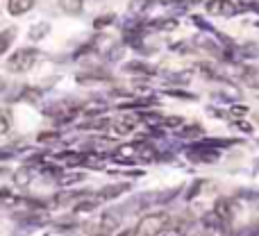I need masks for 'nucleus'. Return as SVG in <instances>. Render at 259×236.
<instances>
[{
    "instance_id": "1",
    "label": "nucleus",
    "mask_w": 259,
    "mask_h": 236,
    "mask_svg": "<svg viewBox=\"0 0 259 236\" xmlns=\"http://www.w3.org/2000/svg\"><path fill=\"white\" fill-rule=\"evenodd\" d=\"M39 59V53L34 48H21L7 59V68L12 73H27Z\"/></svg>"
},
{
    "instance_id": "2",
    "label": "nucleus",
    "mask_w": 259,
    "mask_h": 236,
    "mask_svg": "<svg viewBox=\"0 0 259 236\" xmlns=\"http://www.w3.org/2000/svg\"><path fill=\"white\" fill-rule=\"evenodd\" d=\"M166 225H168V216L166 214L143 216L137 225V236H159L161 232H166Z\"/></svg>"
},
{
    "instance_id": "3",
    "label": "nucleus",
    "mask_w": 259,
    "mask_h": 236,
    "mask_svg": "<svg viewBox=\"0 0 259 236\" xmlns=\"http://www.w3.org/2000/svg\"><path fill=\"white\" fill-rule=\"evenodd\" d=\"M207 12L214 14V16H234V14L241 12V9H239V5L232 3V0H209V3H207Z\"/></svg>"
},
{
    "instance_id": "4",
    "label": "nucleus",
    "mask_w": 259,
    "mask_h": 236,
    "mask_svg": "<svg viewBox=\"0 0 259 236\" xmlns=\"http://www.w3.org/2000/svg\"><path fill=\"white\" fill-rule=\"evenodd\" d=\"M127 188H130V184H116V186H105V188H100V191L96 193L94 200L98 202V205H100V202H112L114 198H118L121 193H125Z\"/></svg>"
},
{
    "instance_id": "5",
    "label": "nucleus",
    "mask_w": 259,
    "mask_h": 236,
    "mask_svg": "<svg viewBox=\"0 0 259 236\" xmlns=\"http://www.w3.org/2000/svg\"><path fill=\"white\" fill-rule=\"evenodd\" d=\"M141 146H121L116 152H114V159L116 161H137L141 159Z\"/></svg>"
},
{
    "instance_id": "6",
    "label": "nucleus",
    "mask_w": 259,
    "mask_h": 236,
    "mask_svg": "<svg viewBox=\"0 0 259 236\" xmlns=\"http://www.w3.org/2000/svg\"><path fill=\"white\" fill-rule=\"evenodd\" d=\"M34 7V0H7V9L12 16H23Z\"/></svg>"
},
{
    "instance_id": "7",
    "label": "nucleus",
    "mask_w": 259,
    "mask_h": 236,
    "mask_svg": "<svg viewBox=\"0 0 259 236\" xmlns=\"http://www.w3.org/2000/svg\"><path fill=\"white\" fill-rule=\"evenodd\" d=\"M59 9L68 16H77L84 9V0H59Z\"/></svg>"
},
{
    "instance_id": "8",
    "label": "nucleus",
    "mask_w": 259,
    "mask_h": 236,
    "mask_svg": "<svg viewBox=\"0 0 259 236\" xmlns=\"http://www.w3.org/2000/svg\"><path fill=\"white\" fill-rule=\"evenodd\" d=\"M214 214L219 216L223 223H230V218H232V211H230V200H219V202H216Z\"/></svg>"
},
{
    "instance_id": "9",
    "label": "nucleus",
    "mask_w": 259,
    "mask_h": 236,
    "mask_svg": "<svg viewBox=\"0 0 259 236\" xmlns=\"http://www.w3.org/2000/svg\"><path fill=\"white\" fill-rule=\"evenodd\" d=\"M118 223H121V211H107V214L103 216V229L105 232H107V229L112 232Z\"/></svg>"
},
{
    "instance_id": "10",
    "label": "nucleus",
    "mask_w": 259,
    "mask_h": 236,
    "mask_svg": "<svg viewBox=\"0 0 259 236\" xmlns=\"http://www.w3.org/2000/svg\"><path fill=\"white\" fill-rule=\"evenodd\" d=\"M48 32H50V25H48V23H39V25H34V27L30 30V39H32V41H39V39H44Z\"/></svg>"
},
{
    "instance_id": "11",
    "label": "nucleus",
    "mask_w": 259,
    "mask_h": 236,
    "mask_svg": "<svg viewBox=\"0 0 259 236\" xmlns=\"http://www.w3.org/2000/svg\"><path fill=\"white\" fill-rule=\"evenodd\" d=\"M152 5V0H132L130 3V12L132 14H143Z\"/></svg>"
},
{
    "instance_id": "12",
    "label": "nucleus",
    "mask_w": 259,
    "mask_h": 236,
    "mask_svg": "<svg viewBox=\"0 0 259 236\" xmlns=\"http://www.w3.org/2000/svg\"><path fill=\"white\" fill-rule=\"evenodd\" d=\"M12 36H14V30L12 27H9V30H5L3 32V36H0V39H3V43H0V53H7L9 50V43H12Z\"/></svg>"
},
{
    "instance_id": "13",
    "label": "nucleus",
    "mask_w": 259,
    "mask_h": 236,
    "mask_svg": "<svg viewBox=\"0 0 259 236\" xmlns=\"http://www.w3.org/2000/svg\"><path fill=\"white\" fill-rule=\"evenodd\" d=\"M112 23H114V14H105V16H98V18H96L94 25H96V27H105V25H112Z\"/></svg>"
},
{
    "instance_id": "14",
    "label": "nucleus",
    "mask_w": 259,
    "mask_h": 236,
    "mask_svg": "<svg viewBox=\"0 0 259 236\" xmlns=\"http://www.w3.org/2000/svg\"><path fill=\"white\" fill-rule=\"evenodd\" d=\"M80 179H82L80 173H68L64 177H59V184H71V182H80Z\"/></svg>"
},
{
    "instance_id": "15",
    "label": "nucleus",
    "mask_w": 259,
    "mask_h": 236,
    "mask_svg": "<svg viewBox=\"0 0 259 236\" xmlns=\"http://www.w3.org/2000/svg\"><path fill=\"white\" fill-rule=\"evenodd\" d=\"M198 134H202V129L193 125V127H187V132H180V136L187 138V136H198Z\"/></svg>"
},
{
    "instance_id": "16",
    "label": "nucleus",
    "mask_w": 259,
    "mask_h": 236,
    "mask_svg": "<svg viewBox=\"0 0 259 236\" xmlns=\"http://www.w3.org/2000/svg\"><path fill=\"white\" fill-rule=\"evenodd\" d=\"M0 132H3V134H7V132H9V116H7V112L3 114V123H0Z\"/></svg>"
},
{
    "instance_id": "17",
    "label": "nucleus",
    "mask_w": 259,
    "mask_h": 236,
    "mask_svg": "<svg viewBox=\"0 0 259 236\" xmlns=\"http://www.w3.org/2000/svg\"><path fill=\"white\" fill-rule=\"evenodd\" d=\"M164 236H184V234H182V229L180 227H170V229H166L164 232Z\"/></svg>"
},
{
    "instance_id": "18",
    "label": "nucleus",
    "mask_w": 259,
    "mask_h": 236,
    "mask_svg": "<svg viewBox=\"0 0 259 236\" xmlns=\"http://www.w3.org/2000/svg\"><path fill=\"white\" fill-rule=\"evenodd\" d=\"M118 236H137V229H125V232H121Z\"/></svg>"
},
{
    "instance_id": "19",
    "label": "nucleus",
    "mask_w": 259,
    "mask_h": 236,
    "mask_svg": "<svg viewBox=\"0 0 259 236\" xmlns=\"http://www.w3.org/2000/svg\"><path fill=\"white\" fill-rule=\"evenodd\" d=\"M94 236H109L107 232H100V234H94Z\"/></svg>"
}]
</instances>
